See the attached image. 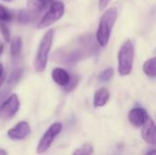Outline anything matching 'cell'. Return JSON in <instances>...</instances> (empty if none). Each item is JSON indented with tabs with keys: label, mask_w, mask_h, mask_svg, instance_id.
Returning <instances> with one entry per match:
<instances>
[{
	"label": "cell",
	"mask_w": 156,
	"mask_h": 155,
	"mask_svg": "<svg viewBox=\"0 0 156 155\" xmlns=\"http://www.w3.org/2000/svg\"><path fill=\"white\" fill-rule=\"evenodd\" d=\"M128 119H129V122L134 127L140 128V127H143L144 123L147 122V120L149 119V115L146 110L137 107L130 111L128 114Z\"/></svg>",
	"instance_id": "9c48e42d"
},
{
	"label": "cell",
	"mask_w": 156,
	"mask_h": 155,
	"mask_svg": "<svg viewBox=\"0 0 156 155\" xmlns=\"http://www.w3.org/2000/svg\"><path fill=\"white\" fill-rule=\"evenodd\" d=\"M142 137L147 143L156 146V125L150 117L142 128Z\"/></svg>",
	"instance_id": "30bf717a"
},
{
	"label": "cell",
	"mask_w": 156,
	"mask_h": 155,
	"mask_svg": "<svg viewBox=\"0 0 156 155\" xmlns=\"http://www.w3.org/2000/svg\"><path fill=\"white\" fill-rule=\"evenodd\" d=\"M55 0H27V9L34 14L47 11Z\"/></svg>",
	"instance_id": "7c38bea8"
},
{
	"label": "cell",
	"mask_w": 156,
	"mask_h": 155,
	"mask_svg": "<svg viewBox=\"0 0 156 155\" xmlns=\"http://www.w3.org/2000/svg\"><path fill=\"white\" fill-rule=\"evenodd\" d=\"M134 47L130 39H127L122 45L118 53V72L121 76L129 75L133 67Z\"/></svg>",
	"instance_id": "277c9868"
},
{
	"label": "cell",
	"mask_w": 156,
	"mask_h": 155,
	"mask_svg": "<svg viewBox=\"0 0 156 155\" xmlns=\"http://www.w3.org/2000/svg\"><path fill=\"white\" fill-rule=\"evenodd\" d=\"M4 80H5V76L0 79V88H1V86L3 85V83H4Z\"/></svg>",
	"instance_id": "83f0119b"
},
{
	"label": "cell",
	"mask_w": 156,
	"mask_h": 155,
	"mask_svg": "<svg viewBox=\"0 0 156 155\" xmlns=\"http://www.w3.org/2000/svg\"><path fill=\"white\" fill-rule=\"evenodd\" d=\"M145 155H156V149H152L149 152H147V153Z\"/></svg>",
	"instance_id": "d4e9b609"
},
{
	"label": "cell",
	"mask_w": 156,
	"mask_h": 155,
	"mask_svg": "<svg viewBox=\"0 0 156 155\" xmlns=\"http://www.w3.org/2000/svg\"><path fill=\"white\" fill-rule=\"evenodd\" d=\"M112 0H99V9L100 11H103L105 10V8L107 7V5L110 4Z\"/></svg>",
	"instance_id": "603a6c76"
},
{
	"label": "cell",
	"mask_w": 156,
	"mask_h": 155,
	"mask_svg": "<svg viewBox=\"0 0 156 155\" xmlns=\"http://www.w3.org/2000/svg\"><path fill=\"white\" fill-rule=\"evenodd\" d=\"M62 127V123L54 122L48 128V130L45 132V133L38 142V144L37 146V153H44L51 147L56 137L61 132Z\"/></svg>",
	"instance_id": "8992f818"
},
{
	"label": "cell",
	"mask_w": 156,
	"mask_h": 155,
	"mask_svg": "<svg viewBox=\"0 0 156 155\" xmlns=\"http://www.w3.org/2000/svg\"><path fill=\"white\" fill-rule=\"evenodd\" d=\"M110 99V92L108 91L107 89L101 88L98 90L94 95L93 99V106L94 108H100L103 107L109 100Z\"/></svg>",
	"instance_id": "5bb4252c"
},
{
	"label": "cell",
	"mask_w": 156,
	"mask_h": 155,
	"mask_svg": "<svg viewBox=\"0 0 156 155\" xmlns=\"http://www.w3.org/2000/svg\"><path fill=\"white\" fill-rule=\"evenodd\" d=\"M93 147L91 143H84L81 147L77 149L72 155H92Z\"/></svg>",
	"instance_id": "e0dca14e"
},
{
	"label": "cell",
	"mask_w": 156,
	"mask_h": 155,
	"mask_svg": "<svg viewBox=\"0 0 156 155\" xmlns=\"http://www.w3.org/2000/svg\"><path fill=\"white\" fill-rule=\"evenodd\" d=\"M18 21L21 23V24H24V25H27V24H29L31 23L34 18H35V14L28 11L27 9H25V10H22L19 12L18 14Z\"/></svg>",
	"instance_id": "2e32d148"
},
{
	"label": "cell",
	"mask_w": 156,
	"mask_h": 155,
	"mask_svg": "<svg viewBox=\"0 0 156 155\" xmlns=\"http://www.w3.org/2000/svg\"><path fill=\"white\" fill-rule=\"evenodd\" d=\"M79 80H80V78H79L77 75H72V76H70V80H69V84L64 88V90H65L67 92H69V91L73 90L77 87V85H78V83H79Z\"/></svg>",
	"instance_id": "7402d4cb"
},
{
	"label": "cell",
	"mask_w": 156,
	"mask_h": 155,
	"mask_svg": "<svg viewBox=\"0 0 156 155\" xmlns=\"http://www.w3.org/2000/svg\"><path fill=\"white\" fill-rule=\"evenodd\" d=\"M22 48H23L22 38L18 36L14 37L10 44V53H11V57L13 60L16 61L20 58V56L22 53Z\"/></svg>",
	"instance_id": "4fadbf2b"
},
{
	"label": "cell",
	"mask_w": 156,
	"mask_h": 155,
	"mask_svg": "<svg viewBox=\"0 0 156 155\" xmlns=\"http://www.w3.org/2000/svg\"><path fill=\"white\" fill-rule=\"evenodd\" d=\"M0 155H7V153L4 149H1L0 148Z\"/></svg>",
	"instance_id": "4316f807"
},
{
	"label": "cell",
	"mask_w": 156,
	"mask_h": 155,
	"mask_svg": "<svg viewBox=\"0 0 156 155\" xmlns=\"http://www.w3.org/2000/svg\"><path fill=\"white\" fill-rule=\"evenodd\" d=\"M112 76H113V69H111V68H109V69H106L102 70V71L99 74L98 79H99L101 81L104 82V81H109V80L112 78Z\"/></svg>",
	"instance_id": "ffe728a7"
},
{
	"label": "cell",
	"mask_w": 156,
	"mask_h": 155,
	"mask_svg": "<svg viewBox=\"0 0 156 155\" xmlns=\"http://www.w3.org/2000/svg\"><path fill=\"white\" fill-rule=\"evenodd\" d=\"M2 1H4V2H11L12 0H2Z\"/></svg>",
	"instance_id": "f1b7e54d"
},
{
	"label": "cell",
	"mask_w": 156,
	"mask_h": 155,
	"mask_svg": "<svg viewBox=\"0 0 156 155\" xmlns=\"http://www.w3.org/2000/svg\"><path fill=\"white\" fill-rule=\"evenodd\" d=\"M144 72L149 77H156V57L147 59L143 67Z\"/></svg>",
	"instance_id": "9a60e30c"
},
{
	"label": "cell",
	"mask_w": 156,
	"mask_h": 155,
	"mask_svg": "<svg viewBox=\"0 0 156 155\" xmlns=\"http://www.w3.org/2000/svg\"><path fill=\"white\" fill-rule=\"evenodd\" d=\"M31 132V128L28 122L22 121L17 122L14 127L7 131V137L13 141L24 140Z\"/></svg>",
	"instance_id": "ba28073f"
},
{
	"label": "cell",
	"mask_w": 156,
	"mask_h": 155,
	"mask_svg": "<svg viewBox=\"0 0 156 155\" xmlns=\"http://www.w3.org/2000/svg\"><path fill=\"white\" fill-rule=\"evenodd\" d=\"M51 78L56 84L64 88L70 80L69 73L62 68H55L51 72Z\"/></svg>",
	"instance_id": "8fae6325"
},
{
	"label": "cell",
	"mask_w": 156,
	"mask_h": 155,
	"mask_svg": "<svg viewBox=\"0 0 156 155\" xmlns=\"http://www.w3.org/2000/svg\"><path fill=\"white\" fill-rule=\"evenodd\" d=\"M13 19L12 13L3 5L0 4V22L7 23Z\"/></svg>",
	"instance_id": "ac0fdd59"
},
{
	"label": "cell",
	"mask_w": 156,
	"mask_h": 155,
	"mask_svg": "<svg viewBox=\"0 0 156 155\" xmlns=\"http://www.w3.org/2000/svg\"><path fill=\"white\" fill-rule=\"evenodd\" d=\"M20 108L19 99L16 94H11L0 105V118L2 120L12 119Z\"/></svg>",
	"instance_id": "52a82bcc"
},
{
	"label": "cell",
	"mask_w": 156,
	"mask_h": 155,
	"mask_svg": "<svg viewBox=\"0 0 156 155\" xmlns=\"http://www.w3.org/2000/svg\"><path fill=\"white\" fill-rule=\"evenodd\" d=\"M54 29L50 28L48 29L41 38L37 54L35 57V61H34V67L36 71L41 73L46 69L48 60V55L52 47L53 43V38H54Z\"/></svg>",
	"instance_id": "3957f363"
},
{
	"label": "cell",
	"mask_w": 156,
	"mask_h": 155,
	"mask_svg": "<svg viewBox=\"0 0 156 155\" xmlns=\"http://www.w3.org/2000/svg\"><path fill=\"white\" fill-rule=\"evenodd\" d=\"M96 48L94 39L90 35L81 36L76 38L71 44L60 48L54 54V58L63 63H74L90 55Z\"/></svg>",
	"instance_id": "6da1fadb"
},
{
	"label": "cell",
	"mask_w": 156,
	"mask_h": 155,
	"mask_svg": "<svg viewBox=\"0 0 156 155\" xmlns=\"http://www.w3.org/2000/svg\"><path fill=\"white\" fill-rule=\"evenodd\" d=\"M3 51H4V44H3L2 41L0 40V56L2 55Z\"/></svg>",
	"instance_id": "484cf974"
},
{
	"label": "cell",
	"mask_w": 156,
	"mask_h": 155,
	"mask_svg": "<svg viewBox=\"0 0 156 155\" xmlns=\"http://www.w3.org/2000/svg\"><path fill=\"white\" fill-rule=\"evenodd\" d=\"M0 31H1V34H2L4 39L6 42H9L11 40V33H10L8 26H6V23L0 22Z\"/></svg>",
	"instance_id": "44dd1931"
},
{
	"label": "cell",
	"mask_w": 156,
	"mask_h": 155,
	"mask_svg": "<svg viewBox=\"0 0 156 155\" xmlns=\"http://www.w3.org/2000/svg\"><path fill=\"white\" fill-rule=\"evenodd\" d=\"M118 17V10L116 7H110L105 10L101 16L99 26L96 33L97 43L101 47H106L109 43L112 30Z\"/></svg>",
	"instance_id": "7a4b0ae2"
},
{
	"label": "cell",
	"mask_w": 156,
	"mask_h": 155,
	"mask_svg": "<svg viewBox=\"0 0 156 155\" xmlns=\"http://www.w3.org/2000/svg\"><path fill=\"white\" fill-rule=\"evenodd\" d=\"M22 74H23V69H22L21 68L15 69L12 71V73L10 74V76H9L8 84H10V85L16 84V83L20 79V78L22 77Z\"/></svg>",
	"instance_id": "d6986e66"
},
{
	"label": "cell",
	"mask_w": 156,
	"mask_h": 155,
	"mask_svg": "<svg viewBox=\"0 0 156 155\" xmlns=\"http://www.w3.org/2000/svg\"><path fill=\"white\" fill-rule=\"evenodd\" d=\"M4 77V67L3 64L0 63V79Z\"/></svg>",
	"instance_id": "cb8c5ba5"
},
{
	"label": "cell",
	"mask_w": 156,
	"mask_h": 155,
	"mask_svg": "<svg viewBox=\"0 0 156 155\" xmlns=\"http://www.w3.org/2000/svg\"><path fill=\"white\" fill-rule=\"evenodd\" d=\"M65 14V5L60 1H54L49 8L46 11L44 16L38 21L37 27L38 29H45L54 23L61 19Z\"/></svg>",
	"instance_id": "5b68a950"
}]
</instances>
